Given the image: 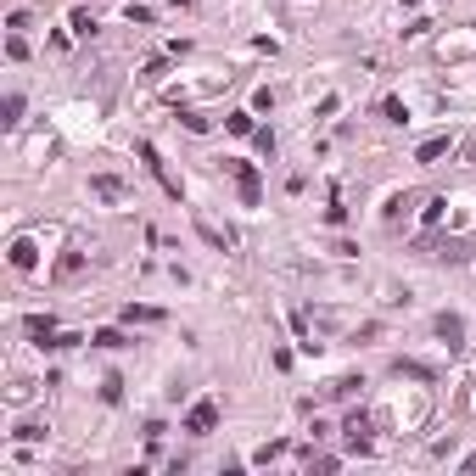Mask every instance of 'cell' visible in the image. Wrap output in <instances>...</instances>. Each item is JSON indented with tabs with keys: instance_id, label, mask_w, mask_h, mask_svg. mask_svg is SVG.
<instances>
[{
	"instance_id": "1",
	"label": "cell",
	"mask_w": 476,
	"mask_h": 476,
	"mask_svg": "<svg viewBox=\"0 0 476 476\" xmlns=\"http://www.w3.org/2000/svg\"><path fill=\"white\" fill-rule=\"evenodd\" d=\"M225 174L236 179V191H241V208H258L263 202V179H258V168L246 157H225Z\"/></svg>"
},
{
	"instance_id": "2",
	"label": "cell",
	"mask_w": 476,
	"mask_h": 476,
	"mask_svg": "<svg viewBox=\"0 0 476 476\" xmlns=\"http://www.w3.org/2000/svg\"><path fill=\"white\" fill-rule=\"evenodd\" d=\"M135 152H141V162H146V168H152V174H157V185H162V191H168V196H174V202H179V196H185V185H179V179H174V174H168V162L157 157V146H152V141H141V146H135Z\"/></svg>"
},
{
	"instance_id": "3",
	"label": "cell",
	"mask_w": 476,
	"mask_h": 476,
	"mask_svg": "<svg viewBox=\"0 0 476 476\" xmlns=\"http://www.w3.org/2000/svg\"><path fill=\"white\" fill-rule=\"evenodd\" d=\"M213 426H219V403H213V398L191 403V415H185V432H191V437H208Z\"/></svg>"
},
{
	"instance_id": "4",
	"label": "cell",
	"mask_w": 476,
	"mask_h": 476,
	"mask_svg": "<svg viewBox=\"0 0 476 476\" xmlns=\"http://www.w3.org/2000/svg\"><path fill=\"white\" fill-rule=\"evenodd\" d=\"M342 437H347V454H370V415H347Z\"/></svg>"
},
{
	"instance_id": "5",
	"label": "cell",
	"mask_w": 476,
	"mask_h": 476,
	"mask_svg": "<svg viewBox=\"0 0 476 476\" xmlns=\"http://www.w3.org/2000/svg\"><path fill=\"white\" fill-rule=\"evenodd\" d=\"M437 342H448V347H465V314L443 309V314H437Z\"/></svg>"
},
{
	"instance_id": "6",
	"label": "cell",
	"mask_w": 476,
	"mask_h": 476,
	"mask_svg": "<svg viewBox=\"0 0 476 476\" xmlns=\"http://www.w3.org/2000/svg\"><path fill=\"white\" fill-rule=\"evenodd\" d=\"M393 376L398 381H403V376H409V381H437V370L420 364V359H393Z\"/></svg>"
},
{
	"instance_id": "7",
	"label": "cell",
	"mask_w": 476,
	"mask_h": 476,
	"mask_svg": "<svg viewBox=\"0 0 476 476\" xmlns=\"http://www.w3.org/2000/svg\"><path fill=\"white\" fill-rule=\"evenodd\" d=\"M448 152H454V135H432V141H420L415 157H420V162H443Z\"/></svg>"
},
{
	"instance_id": "8",
	"label": "cell",
	"mask_w": 476,
	"mask_h": 476,
	"mask_svg": "<svg viewBox=\"0 0 476 476\" xmlns=\"http://www.w3.org/2000/svg\"><path fill=\"white\" fill-rule=\"evenodd\" d=\"M23 331L34 336V347H45V342L56 336V319H51V314H28V319H23Z\"/></svg>"
},
{
	"instance_id": "9",
	"label": "cell",
	"mask_w": 476,
	"mask_h": 476,
	"mask_svg": "<svg viewBox=\"0 0 476 476\" xmlns=\"http://www.w3.org/2000/svg\"><path fill=\"white\" fill-rule=\"evenodd\" d=\"M79 269H84V252H79V246H68V252L56 258V269H51V275H56V280H73Z\"/></svg>"
},
{
	"instance_id": "10",
	"label": "cell",
	"mask_w": 476,
	"mask_h": 476,
	"mask_svg": "<svg viewBox=\"0 0 476 476\" xmlns=\"http://www.w3.org/2000/svg\"><path fill=\"white\" fill-rule=\"evenodd\" d=\"M34 263H40V252H34V241H11V269H23V275H28Z\"/></svg>"
},
{
	"instance_id": "11",
	"label": "cell",
	"mask_w": 476,
	"mask_h": 476,
	"mask_svg": "<svg viewBox=\"0 0 476 476\" xmlns=\"http://www.w3.org/2000/svg\"><path fill=\"white\" fill-rule=\"evenodd\" d=\"M90 342H95V347H107V353H118V347H129V336H124L118 325H107V331H95Z\"/></svg>"
},
{
	"instance_id": "12",
	"label": "cell",
	"mask_w": 476,
	"mask_h": 476,
	"mask_svg": "<svg viewBox=\"0 0 476 476\" xmlns=\"http://www.w3.org/2000/svg\"><path fill=\"white\" fill-rule=\"evenodd\" d=\"M90 191H95V196H107V202H118V196H124V185H118L112 174H95V179H90Z\"/></svg>"
},
{
	"instance_id": "13",
	"label": "cell",
	"mask_w": 476,
	"mask_h": 476,
	"mask_svg": "<svg viewBox=\"0 0 476 476\" xmlns=\"http://www.w3.org/2000/svg\"><path fill=\"white\" fill-rule=\"evenodd\" d=\"M101 403H124V376H101Z\"/></svg>"
},
{
	"instance_id": "14",
	"label": "cell",
	"mask_w": 476,
	"mask_h": 476,
	"mask_svg": "<svg viewBox=\"0 0 476 476\" xmlns=\"http://www.w3.org/2000/svg\"><path fill=\"white\" fill-rule=\"evenodd\" d=\"M381 118H387V124H409V107H403L398 95H381Z\"/></svg>"
},
{
	"instance_id": "15",
	"label": "cell",
	"mask_w": 476,
	"mask_h": 476,
	"mask_svg": "<svg viewBox=\"0 0 476 476\" xmlns=\"http://www.w3.org/2000/svg\"><path fill=\"white\" fill-rule=\"evenodd\" d=\"M45 432H51V426H40V420H23L11 437H17V443H45Z\"/></svg>"
},
{
	"instance_id": "16",
	"label": "cell",
	"mask_w": 476,
	"mask_h": 476,
	"mask_svg": "<svg viewBox=\"0 0 476 476\" xmlns=\"http://www.w3.org/2000/svg\"><path fill=\"white\" fill-rule=\"evenodd\" d=\"M157 319H162V309H135V303L124 309V325H157Z\"/></svg>"
},
{
	"instance_id": "17",
	"label": "cell",
	"mask_w": 476,
	"mask_h": 476,
	"mask_svg": "<svg viewBox=\"0 0 476 476\" xmlns=\"http://www.w3.org/2000/svg\"><path fill=\"white\" fill-rule=\"evenodd\" d=\"M252 146H258L263 157H275V129H269V124H258V129H252Z\"/></svg>"
},
{
	"instance_id": "18",
	"label": "cell",
	"mask_w": 476,
	"mask_h": 476,
	"mask_svg": "<svg viewBox=\"0 0 476 476\" xmlns=\"http://www.w3.org/2000/svg\"><path fill=\"white\" fill-rule=\"evenodd\" d=\"M225 129H230V135H252L258 124H252V112H230V118H225Z\"/></svg>"
},
{
	"instance_id": "19",
	"label": "cell",
	"mask_w": 476,
	"mask_h": 476,
	"mask_svg": "<svg viewBox=\"0 0 476 476\" xmlns=\"http://www.w3.org/2000/svg\"><path fill=\"white\" fill-rule=\"evenodd\" d=\"M17 124H23V95L11 90V95H6V129H17Z\"/></svg>"
},
{
	"instance_id": "20",
	"label": "cell",
	"mask_w": 476,
	"mask_h": 476,
	"mask_svg": "<svg viewBox=\"0 0 476 476\" xmlns=\"http://www.w3.org/2000/svg\"><path fill=\"white\" fill-rule=\"evenodd\" d=\"M73 34H79V40H90V34H95V17H90L84 6H79V11H73Z\"/></svg>"
},
{
	"instance_id": "21",
	"label": "cell",
	"mask_w": 476,
	"mask_h": 476,
	"mask_svg": "<svg viewBox=\"0 0 476 476\" xmlns=\"http://www.w3.org/2000/svg\"><path fill=\"white\" fill-rule=\"evenodd\" d=\"M6 56L23 62V56H28V40H23V34H6Z\"/></svg>"
},
{
	"instance_id": "22",
	"label": "cell",
	"mask_w": 476,
	"mask_h": 476,
	"mask_svg": "<svg viewBox=\"0 0 476 476\" xmlns=\"http://www.w3.org/2000/svg\"><path fill=\"white\" fill-rule=\"evenodd\" d=\"M6 28H11V34H28V28H34V17H28V11H11V17H6Z\"/></svg>"
},
{
	"instance_id": "23",
	"label": "cell",
	"mask_w": 476,
	"mask_h": 476,
	"mask_svg": "<svg viewBox=\"0 0 476 476\" xmlns=\"http://www.w3.org/2000/svg\"><path fill=\"white\" fill-rule=\"evenodd\" d=\"M460 471H476V454H465V460H460Z\"/></svg>"
},
{
	"instance_id": "24",
	"label": "cell",
	"mask_w": 476,
	"mask_h": 476,
	"mask_svg": "<svg viewBox=\"0 0 476 476\" xmlns=\"http://www.w3.org/2000/svg\"><path fill=\"white\" fill-rule=\"evenodd\" d=\"M398 6H420V0H398Z\"/></svg>"
}]
</instances>
